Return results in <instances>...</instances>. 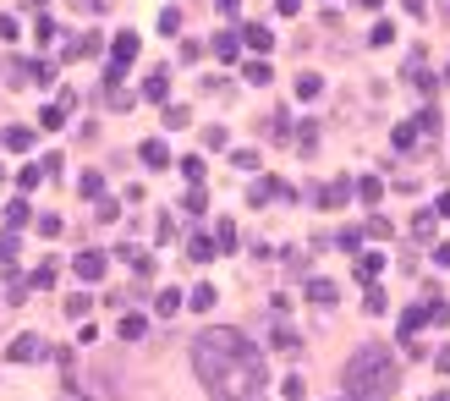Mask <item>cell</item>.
<instances>
[{"mask_svg": "<svg viewBox=\"0 0 450 401\" xmlns=\"http://www.w3.org/2000/svg\"><path fill=\"white\" fill-rule=\"evenodd\" d=\"M11 258H17V237H11V231H0V264H11Z\"/></svg>", "mask_w": 450, "mask_h": 401, "instance_id": "obj_30", "label": "cell"}, {"mask_svg": "<svg viewBox=\"0 0 450 401\" xmlns=\"http://www.w3.org/2000/svg\"><path fill=\"white\" fill-rule=\"evenodd\" d=\"M77 275L82 280H99L105 275V253H77Z\"/></svg>", "mask_w": 450, "mask_h": 401, "instance_id": "obj_4", "label": "cell"}, {"mask_svg": "<svg viewBox=\"0 0 450 401\" xmlns=\"http://www.w3.org/2000/svg\"><path fill=\"white\" fill-rule=\"evenodd\" d=\"M440 17H445V22H450V0H440Z\"/></svg>", "mask_w": 450, "mask_h": 401, "instance_id": "obj_39", "label": "cell"}, {"mask_svg": "<svg viewBox=\"0 0 450 401\" xmlns=\"http://www.w3.org/2000/svg\"><path fill=\"white\" fill-rule=\"evenodd\" d=\"M242 39H247V44H253V50H269V44H275V33H269V28H247V33H242Z\"/></svg>", "mask_w": 450, "mask_h": 401, "instance_id": "obj_19", "label": "cell"}, {"mask_svg": "<svg viewBox=\"0 0 450 401\" xmlns=\"http://www.w3.org/2000/svg\"><path fill=\"white\" fill-rule=\"evenodd\" d=\"M275 11H280V17H297V11H302V0H275Z\"/></svg>", "mask_w": 450, "mask_h": 401, "instance_id": "obj_34", "label": "cell"}, {"mask_svg": "<svg viewBox=\"0 0 450 401\" xmlns=\"http://www.w3.org/2000/svg\"><path fill=\"white\" fill-rule=\"evenodd\" d=\"M55 33H61V22H55V17H39V39H44V44H55Z\"/></svg>", "mask_w": 450, "mask_h": 401, "instance_id": "obj_29", "label": "cell"}, {"mask_svg": "<svg viewBox=\"0 0 450 401\" xmlns=\"http://www.w3.org/2000/svg\"><path fill=\"white\" fill-rule=\"evenodd\" d=\"M395 391V357L384 346H357V357L346 363V401H384Z\"/></svg>", "mask_w": 450, "mask_h": 401, "instance_id": "obj_2", "label": "cell"}, {"mask_svg": "<svg viewBox=\"0 0 450 401\" xmlns=\"http://www.w3.org/2000/svg\"><path fill=\"white\" fill-rule=\"evenodd\" d=\"M33 286H55V258H44V264L33 269Z\"/></svg>", "mask_w": 450, "mask_h": 401, "instance_id": "obj_24", "label": "cell"}, {"mask_svg": "<svg viewBox=\"0 0 450 401\" xmlns=\"http://www.w3.org/2000/svg\"><path fill=\"white\" fill-rule=\"evenodd\" d=\"M187 121H192V110H187V105H165V127H170V132H176V127H187Z\"/></svg>", "mask_w": 450, "mask_h": 401, "instance_id": "obj_14", "label": "cell"}, {"mask_svg": "<svg viewBox=\"0 0 450 401\" xmlns=\"http://www.w3.org/2000/svg\"><path fill=\"white\" fill-rule=\"evenodd\" d=\"M77 187H82V193H88V198H99V193H105V176H99V170H88V176H82V181H77Z\"/></svg>", "mask_w": 450, "mask_h": 401, "instance_id": "obj_22", "label": "cell"}, {"mask_svg": "<svg viewBox=\"0 0 450 401\" xmlns=\"http://www.w3.org/2000/svg\"><path fill=\"white\" fill-rule=\"evenodd\" d=\"M6 220L22 226V220H28V198H11V204H6Z\"/></svg>", "mask_w": 450, "mask_h": 401, "instance_id": "obj_23", "label": "cell"}, {"mask_svg": "<svg viewBox=\"0 0 450 401\" xmlns=\"http://www.w3.org/2000/svg\"><path fill=\"white\" fill-rule=\"evenodd\" d=\"M269 198H286V187L269 176V181H253V204H269Z\"/></svg>", "mask_w": 450, "mask_h": 401, "instance_id": "obj_6", "label": "cell"}, {"mask_svg": "<svg viewBox=\"0 0 450 401\" xmlns=\"http://www.w3.org/2000/svg\"><path fill=\"white\" fill-rule=\"evenodd\" d=\"M215 242H220V253H231V242H236V226H231V220H220V226H215Z\"/></svg>", "mask_w": 450, "mask_h": 401, "instance_id": "obj_26", "label": "cell"}, {"mask_svg": "<svg viewBox=\"0 0 450 401\" xmlns=\"http://www.w3.org/2000/svg\"><path fill=\"white\" fill-rule=\"evenodd\" d=\"M280 396H286V401H302V396H307V385H302L297 374H286V380H280Z\"/></svg>", "mask_w": 450, "mask_h": 401, "instance_id": "obj_18", "label": "cell"}, {"mask_svg": "<svg viewBox=\"0 0 450 401\" xmlns=\"http://www.w3.org/2000/svg\"><path fill=\"white\" fill-rule=\"evenodd\" d=\"M28 143H33V132H28V127H11V132H6V149H17V154H22Z\"/></svg>", "mask_w": 450, "mask_h": 401, "instance_id": "obj_20", "label": "cell"}, {"mask_svg": "<svg viewBox=\"0 0 450 401\" xmlns=\"http://www.w3.org/2000/svg\"><path fill=\"white\" fill-rule=\"evenodd\" d=\"M0 39H6V44L17 39V22H11V17H0Z\"/></svg>", "mask_w": 450, "mask_h": 401, "instance_id": "obj_36", "label": "cell"}, {"mask_svg": "<svg viewBox=\"0 0 450 401\" xmlns=\"http://www.w3.org/2000/svg\"><path fill=\"white\" fill-rule=\"evenodd\" d=\"M434 215H445V220H450V187L440 193V198H434Z\"/></svg>", "mask_w": 450, "mask_h": 401, "instance_id": "obj_35", "label": "cell"}, {"mask_svg": "<svg viewBox=\"0 0 450 401\" xmlns=\"http://www.w3.org/2000/svg\"><path fill=\"white\" fill-rule=\"evenodd\" d=\"M231 165H236V170H258V154H253V149H236Z\"/></svg>", "mask_w": 450, "mask_h": 401, "instance_id": "obj_27", "label": "cell"}, {"mask_svg": "<svg viewBox=\"0 0 450 401\" xmlns=\"http://www.w3.org/2000/svg\"><path fill=\"white\" fill-rule=\"evenodd\" d=\"M346 198H352V181H330L324 187V209H341Z\"/></svg>", "mask_w": 450, "mask_h": 401, "instance_id": "obj_7", "label": "cell"}, {"mask_svg": "<svg viewBox=\"0 0 450 401\" xmlns=\"http://www.w3.org/2000/svg\"><path fill=\"white\" fill-rule=\"evenodd\" d=\"M401 6H406V11H412V17H423V0H401Z\"/></svg>", "mask_w": 450, "mask_h": 401, "instance_id": "obj_38", "label": "cell"}, {"mask_svg": "<svg viewBox=\"0 0 450 401\" xmlns=\"http://www.w3.org/2000/svg\"><path fill=\"white\" fill-rule=\"evenodd\" d=\"M165 93H170V78H165V72H154V78L143 82V99H165Z\"/></svg>", "mask_w": 450, "mask_h": 401, "instance_id": "obj_13", "label": "cell"}, {"mask_svg": "<svg viewBox=\"0 0 450 401\" xmlns=\"http://www.w3.org/2000/svg\"><path fill=\"white\" fill-rule=\"evenodd\" d=\"M39 352H44V346H39V341H33V335H17V341H11V346H6V357H11V363H33V357H39Z\"/></svg>", "mask_w": 450, "mask_h": 401, "instance_id": "obj_3", "label": "cell"}, {"mask_svg": "<svg viewBox=\"0 0 450 401\" xmlns=\"http://www.w3.org/2000/svg\"><path fill=\"white\" fill-rule=\"evenodd\" d=\"M187 303H192V308H198V314H209V308H215V286H209V280H198V286H192V297H187Z\"/></svg>", "mask_w": 450, "mask_h": 401, "instance_id": "obj_8", "label": "cell"}, {"mask_svg": "<svg viewBox=\"0 0 450 401\" xmlns=\"http://www.w3.org/2000/svg\"><path fill=\"white\" fill-rule=\"evenodd\" d=\"M440 401H450V396H440Z\"/></svg>", "mask_w": 450, "mask_h": 401, "instance_id": "obj_42", "label": "cell"}, {"mask_svg": "<svg viewBox=\"0 0 450 401\" xmlns=\"http://www.w3.org/2000/svg\"><path fill=\"white\" fill-rule=\"evenodd\" d=\"M318 88H324V78H318V72H307V78L297 82V99H313V93H318Z\"/></svg>", "mask_w": 450, "mask_h": 401, "instance_id": "obj_21", "label": "cell"}, {"mask_svg": "<svg viewBox=\"0 0 450 401\" xmlns=\"http://www.w3.org/2000/svg\"><path fill=\"white\" fill-rule=\"evenodd\" d=\"M236 50H242L236 33H220V39H215V55H220V61H236Z\"/></svg>", "mask_w": 450, "mask_h": 401, "instance_id": "obj_12", "label": "cell"}, {"mask_svg": "<svg viewBox=\"0 0 450 401\" xmlns=\"http://www.w3.org/2000/svg\"><path fill=\"white\" fill-rule=\"evenodd\" d=\"M357 6H368V11H374V6H379V0H357Z\"/></svg>", "mask_w": 450, "mask_h": 401, "instance_id": "obj_40", "label": "cell"}, {"mask_svg": "<svg viewBox=\"0 0 450 401\" xmlns=\"http://www.w3.org/2000/svg\"><path fill=\"white\" fill-rule=\"evenodd\" d=\"M357 193H363L368 204H379V176H363V181H357Z\"/></svg>", "mask_w": 450, "mask_h": 401, "instance_id": "obj_31", "label": "cell"}, {"mask_svg": "<svg viewBox=\"0 0 450 401\" xmlns=\"http://www.w3.org/2000/svg\"><path fill=\"white\" fill-rule=\"evenodd\" d=\"M159 33H181V11H176V6L159 17Z\"/></svg>", "mask_w": 450, "mask_h": 401, "instance_id": "obj_28", "label": "cell"}, {"mask_svg": "<svg viewBox=\"0 0 450 401\" xmlns=\"http://www.w3.org/2000/svg\"><path fill=\"white\" fill-rule=\"evenodd\" d=\"M192 368L215 401H258L269 385V363L242 330H204L192 341Z\"/></svg>", "mask_w": 450, "mask_h": 401, "instance_id": "obj_1", "label": "cell"}, {"mask_svg": "<svg viewBox=\"0 0 450 401\" xmlns=\"http://www.w3.org/2000/svg\"><path fill=\"white\" fill-rule=\"evenodd\" d=\"M445 82H450V66H445Z\"/></svg>", "mask_w": 450, "mask_h": 401, "instance_id": "obj_41", "label": "cell"}, {"mask_svg": "<svg viewBox=\"0 0 450 401\" xmlns=\"http://www.w3.org/2000/svg\"><path fill=\"white\" fill-rule=\"evenodd\" d=\"M215 6H220L225 17H236V6H242V0H215Z\"/></svg>", "mask_w": 450, "mask_h": 401, "instance_id": "obj_37", "label": "cell"}, {"mask_svg": "<svg viewBox=\"0 0 450 401\" xmlns=\"http://www.w3.org/2000/svg\"><path fill=\"white\" fill-rule=\"evenodd\" d=\"M379 269H384V258H379V253H363V258H357V275H363V280H374Z\"/></svg>", "mask_w": 450, "mask_h": 401, "instance_id": "obj_16", "label": "cell"}, {"mask_svg": "<svg viewBox=\"0 0 450 401\" xmlns=\"http://www.w3.org/2000/svg\"><path fill=\"white\" fill-rule=\"evenodd\" d=\"M132 55H138V33H121V39H116V66H127Z\"/></svg>", "mask_w": 450, "mask_h": 401, "instance_id": "obj_10", "label": "cell"}, {"mask_svg": "<svg viewBox=\"0 0 450 401\" xmlns=\"http://www.w3.org/2000/svg\"><path fill=\"white\" fill-rule=\"evenodd\" d=\"M307 297H313V303H324V308H330V303H335V280H313V286H307Z\"/></svg>", "mask_w": 450, "mask_h": 401, "instance_id": "obj_15", "label": "cell"}, {"mask_svg": "<svg viewBox=\"0 0 450 401\" xmlns=\"http://www.w3.org/2000/svg\"><path fill=\"white\" fill-rule=\"evenodd\" d=\"M247 82H269V66L264 61H247Z\"/></svg>", "mask_w": 450, "mask_h": 401, "instance_id": "obj_33", "label": "cell"}, {"mask_svg": "<svg viewBox=\"0 0 450 401\" xmlns=\"http://www.w3.org/2000/svg\"><path fill=\"white\" fill-rule=\"evenodd\" d=\"M423 319H429V308H406V314H401V335H412V330H423Z\"/></svg>", "mask_w": 450, "mask_h": 401, "instance_id": "obj_17", "label": "cell"}, {"mask_svg": "<svg viewBox=\"0 0 450 401\" xmlns=\"http://www.w3.org/2000/svg\"><path fill=\"white\" fill-rule=\"evenodd\" d=\"M61 121H66V116H61V105H50V110H44V116H39V127H50V132H55V127H61Z\"/></svg>", "mask_w": 450, "mask_h": 401, "instance_id": "obj_32", "label": "cell"}, {"mask_svg": "<svg viewBox=\"0 0 450 401\" xmlns=\"http://www.w3.org/2000/svg\"><path fill=\"white\" fill-rule=\"evenodd\" d=\"M215 253H220V247H215V242H204V237H192V242H187V258H192V264H209Z\"/></svg>", "mask_w": 450, "mask_h": 401, "instance_id": "obj_9", "label": "cell"}, {"mask_svg": "<svg viewBox=\"0 0 450 401\" xmlns=\"http://www.w3.org/2000/svg\"><path fill=\"white\" fill-rule=\"evenodd\" d=\"M159 314H165V319L181 314V292H159Z\"/></svg>", "mask_w": 450, "mask_h": 401, "instance_id": "obj_25", "label": "cell"}, {"mask_svg": "<svg viewBox=\"0 0 450 401\" xmlns=\"http://www.w3.org/2000/svg\"><path fill=\"white\" fill-rule=\"evenodd\" d=\"M143 165H154V170H159V165H170V154H165V143H159V138H149V143H143Z\"/></svg>", "mask_w": 450, "mask_h": 401, "instance_id": "obj_11", "label": "cell"}, {"mask_svg": "<svg viewBox=\"0 0 450 401\" xmlns=\"http://www.w3.org/2000/svg\"><path fill=\"white\" fill-rule=\"evenodd\" d=\"M143 335H149V319L143 314H127L121 319V341H143Z\"/></svg>", "mask_w": 450, "mask_h": 401, "instance_id": "obj_5", "label": "cell"}]
</instances>
